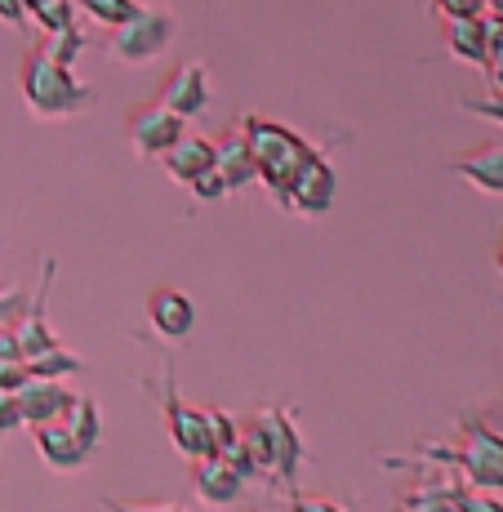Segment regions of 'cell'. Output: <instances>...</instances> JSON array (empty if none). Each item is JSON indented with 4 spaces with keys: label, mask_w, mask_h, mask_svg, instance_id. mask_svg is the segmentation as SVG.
<instances>
[{
    "label": "cell",
    "mask_w": 503,
    "mask_h": 512,
    "mask_svg": "<svg viewBox=\"0 0 503 512\" xmlns=\"http://www.w3.org/2000/svg\"><path fill=\"white\" fill-rule=\"evenodd\" d=\"M0 23L5 27H27V0H0Z\"/></svg>",
    "instance_id": "obj_30"
},
{
    "label": "cell",
    "mask_w": 503,
    "mask_h": 512,
    "mask_svg": "<svg viewBox=\"0 0 503 512\" xmlns=\"http://www.w3.org/2000/svg\"><path fill=\"white\" fill-rule=\"evenodd\" d=\"M183 125H187L183 116H174L161 98L138 103V107L125 112V130H130V143H134V152L143 156V161H161V156L183 139Z\"/></svg>",
    "instance_id": "obj_7"
},
{
    "label": "cell",
    "mask_w": 503,
    "mask_h": 512,
    "mask_svg": "<svg viewBox=\"0 0 503 512\" xmlns=\"http://www.w3.org/2000/svg\"><path fill=\"white\" fill-rule=\"evenodd\" d=\"M18 90H23V103L36 121H63V116L98 107L94 85L76 81L72 67L54 63L41 45H32L23 54V63H18Z\"/></svg>",
    "instance_id": "obj_1"
},
{
    "label": "cell",
    "mask_w": 503,
    "mask_h": 512,
    "mask_svg": "<svg viewBox=\"0 0 503 512\" xmlns=\"http://www.w3.org/2000/svg\"><path fill=\"white\" fill-rule=\"evenodd\" d=\"M441 45L455 63L486 67V18L481 14H455L441 18Z\"/></svg>",
    "instance_id": "obj_14"
},
{
    "label": "cell",
    "mask_w": 503,
    "mask_h": 512,
    "mask_svg": "<svg viewBox=\"0 0 503 512\" xmlns=\"http://www.w3.org/2000/svg\"><path fill=\"white\" fill-rule=\"evenodd\" d=\"M81 5V14L85 18H94V23H103V27H121V23H130V18L138 14V0H76Z\"/></svg>",
    "instance_id": "obj_21"
},
{
    "label": "cell",
    "mask_w": 503,
    "mask_h": 512,
    "mask_svg": "<svg viewBox=\"0 0 503 512\" xmlns=\"http://www.w3.org/2000/svg\"><path fill=\"white\" fill-rule=\"evenodd\" d=\"M27 18H36L41 32H58L76 23V0H27Z\"/></svg>",
    "instance_id": "obj_22"
},
{
    "label": "cell",
    "mask_w": 503,
    "mask_h": 512,
    "mask_svg": "<svg viewBox=\"0 0 503 512\" xmlns=\"http://www.w3.org/2000/svg\"><path fill=\"white\" fill-rule=\"evenodd\" d=\"M495 259H499V272H503V241H499V254H495Z\"/></svg>",
    "instance_id": "obj_32"
},
{
    "label": "cell",
    "mask_w": 503,
    "mask_h": 512,
    "mask_svg": "<svg viewBox=\"0 0 503 512\" xmlns=\"http://www.w3.org/2000/svg\"><path fill=\"white\" fill-rule=\"evenodd\" d=\"M241 134L250 143V161H254V179L272 192L276 205H285V192H290L294 174L303 170L317 147H312L303 134H294L290 125L268 121V116H241Z\"/></svg>",
    "instance_id": "obj_2"
},
{
    "label": "cell",
    "mask_w": 503,
    "mask_h": 512,
    "mask_svg": "<svg viewBox=\"0 0 503 512\" xmlns=\"http://www.w3.org/2000/svg\"><path fill=\"white\" fill-rule=\"evenodd\" d=\"M446 170L459 174V179H468L472 187H477V192L503 196V139L477 143V147H468V152L450 156Z\"/></svg>",
    "instance_id": "obj_11"
},
{
    "label": "cell",
    "mask_w": 503,
    "mask_h": 512,
    "mask_svg": "<svg viewBox=\"0 0 503 512\" xmlns=\"http://www.w3.org/2000/svg\"><path fill=\"white\" fill-rule=\"evenodd\" d=\"M147 321H152V330L165 334L170 343H183L196 326V308L183 290H174V285H156V290L147 294Z\"/></svg>",
    "instance_id": "obj_12"
},
{
    "label": "cell",
    "mask_w": 503,
    "mask_h": 512,
    "mask_svg": "<svg viewBox=\"0 0 503 512\" xmlns=\"http://www.w3.org/2000/svg\"><path fill=\"white\" fill-rule=\"evenodd\" d=\"M459 446H419L423 459H441L446 468H459L463 486L503 490V432H495L481 415L459 419Z\"/></svg>",
    "instance_id": "obj_3"
},
{
    "label": "cell",
    "mask_w": 503,
    "mask_h": 512,
    "mask_svg": "<svg viewBox=\"0 0 503 512\" xmlns=\"http://www.w3.org/2000/svg\"><path fill=\"white\" fill-rule=\"evenodd\" d=\"M268 428H272V481L276 486H294L299 477V464H303V441H299V428H294V415L268 406Z\"/></svg>",
    "instance_id": "obj_16"
},
{
    "label": "cell",
    "mask_w": 503,
    "mask_h": 512,
    "mask_svg": "<svg viewBox=\"0 0 503 512\" xmlns=\"http://www.w3.org/2000/svg\"><path fill=\"white\" fill-rule=\"evenodd\" d=\"M192 192H196V201H214V196H228V187H223L219 170H210V174H201V179L192 183Z\"/></svg>",
    "instance_id": "obj_28"
},
{
    "label": "cell",
    "mask_w": 503,
    "mask_h": 512,
    "mask_svg": "<svg viewBox=\"0 0 503 512\" xmlns=\"http://www.w3.org/2000/svg\"><path fill=\"white\" fill-rule=\"evenodd\" d=\"M161 165H165V174H170L174 183L192 187L196 179H201V174L214 170V143L201 139V134H183V139L161 156Z\"/></svg>",
    "instance_id": "obj_17"
},
{
    "label": "cell",
    "mask_w": 503,
    "mask_h": 512,
    "mask_svg": "<svg viewBox=\"0 0 503 512\" xmlns=\"http://www.w3.org/2000/svg\"><path fill=\"white\" fill-rule=\"evenodd\" d=\"M147 392H156L165 406V428H170V441L183 459H205L214 455V441H210V423H205V410H192L174 388V361H161V379L143 383Z\"/></svg>",
    "instance_id": "obj_6"
},
{
    "label": "cell",
    "mask_w": 503,
    "mask_h": 512,
    "mask_svg": "<svg viewBox=\"0 0 503 512\" xmlns=\"http://www.w3.org/2000/svg\"><path fill=\"white\" fill-rule=\"evenodd\" d=\"M23 303H27V294L18 290V285H9V290L0 294V321H14L18 312H23Z\"/></svg>",
    "instance_id": "obj_29"
},
{
    "label": "cell",
    "mask_w": 503,
    "mask_h": 512,
    "mask_svg": "<svg viewBox=\"0 0 503 512\" xmlns=\"http://www.w3.org/2000/svg\"><path fill=\"white\" fill-rule=\"evenodd\" d=\"M32 441H36V455H41L49 468L90 464V455L98 446V406H94V397H76L63 419L32 423Z\"/></svg>",
    "instance_id": "obj_4"
},
{
    "label": "cell",
    "mask_w": 503,
    "mask_h": 512,
    "mask_svg": "<svg viewBox=\"0 0 503 512\" xmlns=\"http://www.w3.org/2000/svg\"><path fill=\"white\" fill-rule=\"evenodd\" d=\"M85 45H90V36H85L76 23L58 27V32H45V41H41L45 54L54 58V63H63V67H76V58L85 54Z\"/></svg>",
    "instance_id": "obj_19"
},
{
    "label": "cell",
    "mask_w": 503,
    "mask_h": 512,
    "mask_svg": "<svg viewBox=\"0 0 503 512\" xmlns=\"http://www.w3.org/2000/svg\"><path fill=\"white\" fill-rule=\"evenodd\" d=\"M23 366H27V379H63V374L85 370V357H72L67 348H54V352H45V357L23 361Z\"/></svg>",
    "instance_id": "obj_20"
},
{
    "label": "cell",
    "mask_w": 503,
    "mask_h": 512,
    "mask_svg": "<svg viewBox=\"0 0 503 512\" xmlns=\"http://www.w3.org/2000/svg\"><path fill=\"white\" fill-rule=\"evenodd\" d=\"M499 410H503V401H499Z\"/></svg>",
    "instance_id": "obj_33"
},
{
    "label": "cell",
    "mask_w": 503,
    "mask_h": 512,
    "mask_svg": "<svg viewBox=\"0 0 503 512\" xmlns=\"http://www.w3.org/2000/svg\"><path fill=\"white\" fill-rule=\"evenodd\" d=\"M192 486L201 504H232L241 495L245 477L223 455H205V459H192Z\"/></svg>",
    "instance_id": "obj_15"
},
{
    "label": "cell",
    "mask_w": 503,
    "mask_h": 512,
    "mask_svg": "<svg viewBox=\"0 0 503 512\" xmlns=\"http://www.w3.org/2000/svg\"><path fill=\"white\" fill-rule=\"evenodd\" d=\"M18 397V410H23V423L32 428V423H49V419H63L67 410H72L76 392L63 388L58 379H27L23 388L14 392Z\"/></svg>",
    "instance_id": "obj_13"
},
{
    "label": "cell",
    "mask_w": 503,
    "mask_h": 512,
    "mask_svg": "<svg viewBox=\"0 0 503 512\" xmlns=\"http://www.w3.org/2000/svg\"><path fill=\"white\" fill-rule=\"evenodd\" d=\"M330 205H334V170H330V161H325L321 152H312L308 161H303V170L294 174L281 210L303 214V219H317V214H325Z\"/></svg>",
    "instance_id": "obj_9"
},
{
    "label": "cell",
    "mask_w": 503,
    "mask_h": 512,
    "mask_svg": "<svg viewBox=\"0 0 503 512\" xmlns=\"http://www.w3.org/2000/svg\"><path fill=\"white\" fill-rule=\"evenodd\" d=\"M214 170L228 192H241L245 183H254V161H250V143H245L241 125H232L219 143H214Z\"/></svg>",
    "instance_id": "obj_18"
},
{
    "label": "cell",
    "mask_w": 503,
    "mask_h": 512,
    "mask_svg": "<svg viewBox=\"0 0 503 512\" xmlns=\"http://www.w3.org/2000/svg\"><path fill=\"white\" fill-rule=\"evenodd\" d=\"M486 9H495V14H503V0H486Z\"/></svg>",
    "instance_id": "obj_31"
},
{
    "label": "cell",
    "mask_w": 503,
    "mask_h": 512,
    "mask_svg": "<svg viewBox=\"0 0 503 512\" xmlns=\"http://www.w3.org/2000/svg\"><path fill=\"white\" fill-rule=\"evenodd\" d=\"M23 423V410H18V397L14 392H5L0 388V441H5V432L9 428H18Z\"/></svg>",
    "instance_id": "obj_26"
},
{
    "label": "cell",
    "mask_w": 503,
    "mask_h": 512,
    "mask_svg": "<svg viewBox=\"0 0 503 512\" xmlns=\"http://www.w3.org/2000/svg\"><path fill=\"white\" fill-rule=\"evenodd\" d=\"M156 98H161L174 116L196 121V116L210 107V72H205V63H201V58H187V63H179L161 81V94H156Z\"/></svg>",
    "instance_id": "obj_10"
},
{
    "label": "cell",
    "mask_w": 503,
    "mask_h": 512,
    "mask_svg": "<svg viewBox=\"0 0 503 512\" xmlns=\"http://www.w3.org/2000/svg\"><path fill=\"white\" fill-rule=\"evenodd\" d=\"M54 272H58V263L45 259L41 290H36L32 299L23 303V312H18L14 321H9V326H14V339H18V352H23V361L45 357V352L63 348V343H58V334H54V326H49V285H54Z\"/></svg>",
    "instance_id": "obj_8"
},
{
    "label": "cell",
    "mask_w": 503,
    "mask_h": 512,
    "mask_svg": "<svg viewBox=\"0 0 503 512\" xmlns=\"http://www.w3.org/2000/svg\"><path fill=\"white\" fill-rule=\"evenodd\" d=\"M463 112H472V116H486V121H495L503 125V90H490L486 98H463Z\"/></svg>",
    "instance_id": "obj_24"
},
{
    "label": "cell",
    "mask_w": 503,
    "mask_h": 512,
    "mask_svg": "<svg viewBox=\"0 0 503 512\" xmlns=\"http://www.w3.org/2000/svg\"><path fill=\"white\" fill-rule=\"evenodd\" d=\"M481 72L490 76V90H503V14L486 18V67Z\"/></svg>",
    "instance_id": "obj_23"
},
{
    "label": "cell",
    "mask_w": 503,
    "mask_h": 512,
    "mask_svg": "<svg viewBox=\"0 0 503 512\" xmlns=\"http://www.w3.org/2000/svg\"><path fill=\"white\" fill-rule=\"evenodd\" d=\"M23 383H27V366H23V361L0 357V388H5V392H18Z\"/></svg>",
    "instance_id": "obj_27"
},
{
    "label": "cell",
    "mask_w": 503,
    "mask_h": 512,
    "mask_svg": "<svg viewBox=\"0 0 503 512\" xmlns=\"http://www.w3.org/2000/svg\"><path fill=\"white\" fill-rule=\"evenodd\" d=\"M174 36H179V18L165 5H152V9L143 5L130 23L112 27V36H107V58H116V63H125V67H143V63H152L156 54H165Z\"/></svg>",
    "instance_id": "obj_5"
},
{
    "label": "cell",
    "mask_w": 503,
    "mask_h": 512,
    "mask_svg": "<svg viewBox=\"0 0 503 512\" xmlns=\"http://www.w3.org/2000/svg\"><path fill=\"white\" fill-rule=\"evenodd\" d=\"M441 18H455V14H486V0H428Z\"/></svg>",
    "instance_id": "obj_25"
}]
</instances>
